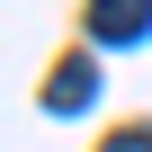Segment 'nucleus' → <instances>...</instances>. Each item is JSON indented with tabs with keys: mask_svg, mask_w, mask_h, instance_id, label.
I'll use <instances>...</instances> for the list:
<instances>
[{
	"mask_svg": "<svg viewBox=\"0 0 152 152\" xmlns=\"http://www.w3.org/2000/svg\"><path fill=\"white\" fill-rule=\"evenodd\" d=\"M99 152H152V125H125V134H107Z\"/></svg>",
	"mask_w": 152,
	"mask_h": 152,
	"instance_id": "nucleus-3",
	"label": "nucleus"
},
{
	"mask_svg": "<svg viewBox=\"0 0 152 152\" xmlns=\"http://www.w3.org/2000/svg\"><path fill=\"white\" fill-rule=\"evenodd\" d=\"M90 36L99 45H143L152 36V0H90Z\"/></svg>",
	"mask_w": 152,
	"mask_h": 152,
	"instance_id": "nucleus-1",
	"label": "nucleus"
},
{
	"mask_svg": "<svg viewBox=\"0 0 152 152\" xmlns=\"http://www.w3.org/2000/svg\"><path fill=\"white\" fill-rule=\"evenodd\" d=\"M90 90H99V72H90L81 54H72V63L54 72V81H45V107H54V116H81V107H90Z\"/></svg>",
	"mask_w": 152,
	"mask_h": 152,
	"instance_id": "nucleus-2",
	"label": "nucleus"
}]
</instances>
